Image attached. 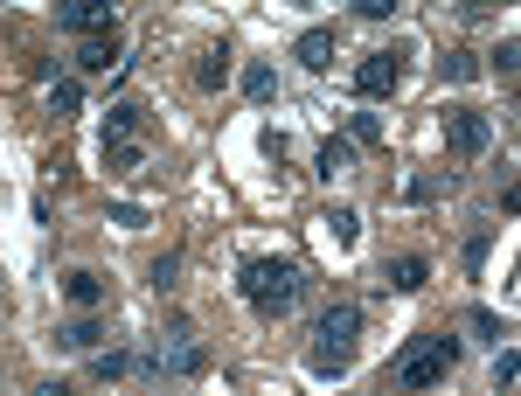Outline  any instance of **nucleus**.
<instances>
[{"instance_id": "nucleus-15", "label": "nucleus", "mask_w": 521, "mask_h": 396, "mask_svg": "<svg viewBox=\"0 0 521 396\" xmlns=\"http://www.w3.org/2000/svg\"><path fill=\"white\" fill-rule=\"evenodd\" d=\"M438 77H445V84H473V77H480V56H473V49H445Z\"/></svg>"}, {"instance_id": "nucleus-20", "label": "nucleus", "mask_w": 521, "mask_h": 396, "mask_svg": "<svg viewBox=\"0 0 521 396\" xmlns=\"http://www.w3.org/2000/svg\"><path fill=\"white\" fill-rule=\"evenodd\" d=\"M105 167H139V139H105Z\"/></svg>"}, {"instance_id": "nucleus-9", "label": "nucleus", "mask_w": 521, "mask_h": 396, "mask_svg": "<svg viewBox=\"0 0 521 396\" xmlns=\"http://www.w3.org/2000/svg\"><path fill=\"white\" fill-rule=\"evenodd\" d=\"M292 63H299V70H327V63H334V28H306V35L292 42Z\"/></svg>"}, {"instance_id": "nucleus-7", "label": "nucleus", "mask_w": 521, "mask_h": 396, "mask_svg": "<svg viewBox=\"0 0 521 396\" xmlns=\"http://www.w3.org/2000/svg\"><path fill=\"white\" fill-rule=\"evenodd\" d=\"M56 28H63V35H84V42H91V35L119 28V21H112V0H63V7H56Z\"/></svg>"}, {"instance_id": "nucleus-21", "label": "nucleus", "mask_w": 521, "mask_h": 396, "mask_svg": "<svg viewBox=\"0 0 521 396\" xmlns=\"http://www.w3.org/2000/svg\"><path fill=\"white\" fill-rule=\"evenodd\" d=\"M515 376H521V355L501 348V355H494V390H515Z\"/></svg>"}, {"instance_id": "nucleus-31", "label": "nucleus", "mask_w": 521, "mask_h": 396, "mask_svg": "<svg viewBox=\"0 0 521 396\" xmlns=\"http://www.w3.org/2000/svg\"><path fill=\"white\" fill-rule=\"evenodd\" d=\"M35 396H77L70 383H35Z\"/></svg>"}, {"instance_id": "nucleus-18", "label": "nucleus", "mask_w": 521, "mask_h": 396, "mask_svg": "<svg viewBox=\"0 0 521 396\" xmlns=\"http://www.w3.org/2000/svg\"><path fill=\"white\" fill-rule=\"evenodd\" d=\"M223 77H230V56H223V49H209V56L195 63V84H202V91H216Z\"/></svg>"}, {"instance_id": "nucleus-8", "label": "nucleus", "mask_w": 521, "mask_h": 396, "mask_svg": "<svg viewBox=\"0 0 521 396\" xmlns=\"http://www.w3.org/2000/svg\"><path fill=\"white\" fill-rule=\"evenodd\" d=\"M77 70H91V77H119V28L91 35V42L77 49Z\"/></svg>"}, {"instance_id": "nucleus-29", "label": "nucleus", "mask_w": 521, "mask_h": 396, "mask_svg": "<svg viewBox=\"0 0 521 396\" xmlns=\"http://www.w3.org/2000/svg\"><path fill=\"white\" fill-rule=\"evenodd\" d=\"M355 14H362V21H390L396 0H355Z\"/></svg>"}, {"instance_id": "nucleus-1", "label": "nucleus", "mask_w": 521, "mask_h": 396, "mask_svg": "<svg viewBox=\"0 0 521 396\" xmlns=\"http://www.w3.org/2000/svg\"><path fill=\"white\" fill-rule=\"evenodd\" d=\"M459 362V341L452 334H417L403 355H396V390H438Z\"/></svg>"}, {"instance_id": "nucleus-12", "label": "nucleus", "mask_w": 521, "mask_h": 396, "mask_svg": "<svg viewBox=\"0 0 521 396\" xmlns=\"http://www.w3.org/2000/svg\"><path fill=\"white\" fill-rule=\"evenodd\" d=\"M139 119H146V105H139V98H119V105L105 112V139H132Z\"/></svg>"}, {"instance_id": "nucleus-19", "label": "nucleus", "mask_w": 521, "mask_h": 396, "mask_svg": "<svg viewBox=\"0 0 521 396\" xmlns=\"http://www.w3.org/2000/svg\"><path fill=\"white\" fill-rule=\"evenodd\" d=\"M126 369H132V355H126V348H112V355H98V362H91V376H98V383H119Z\"/></svg>"}, {"instance_id": "nucleus-30", "label": "nucleus", "mask_w": 521, "mask_h": 396, "mask_svg": "<svg viewBox=\"0 0 521 396\" xmlns=\"http://www.w3.org/2000/svg\"><path fill=\"white\" fill-rule=\"evenodd\" d=\"M487 251H494V237H466V264H473V271L487 264Z\"/></svg>"}, {"instance_id": "nucleus-2", "label": "nucleus", "mask_w": 521, "mask_h": 396, "mask_svg": "<svg viewBox=\"0 0 521 396\" xmlns=\"http://www.w3.org/2000/svg\"><path fill=\"white\" fill-rule=\"evenodd\" d=\"M237 278H244V299H251L258 313H285V306L299 299V285H306V271L292 258H251Z\"/></svg>"}, {"instance_id": "nucleus-24", "label": "nucleus", "mask_w": 521, "mask_h": 396, "mask_svg": "<svg viewBox=\"0 0 521 396\" xmlns=\"http://www.w3.org/2000/svg\"><path fill=\"white\" fill-rule=\"evenodd\" d=\"M348 132H355V146H376V139H383V119H369V112H355V119H348Z\"/></svg>"}, {"instance_id": "nucleus-23", "label": "nucleus", "mask_w": 521, "mask_h": 396, "mask_svg": "<svg viewBox=\"0 0 521 396\" xmlns=\"http://www.w3.org/2000/svg\"><path fill=\"white\" fill-rule=\"evenodd\" d=\"M244 91H251V98H271V91H278V77H271L264 63H251V70H244Z\"/></svg>"}, {"instance_id": "nucleus-17", "label": "nucleus", "mask_w": 521, "mask_h": 396, "mask_svg": "<svg viewBox=\"0 0 521 396\" xmlns=\"http://www.w3.org/2000/svg\"><path fill=\"white\" fill-rule=\"evenodd\" d=\"M320 230H327V237H334V244L348 251V244L362 237V216H355V209H327V223H320Z\"/></svg>"}, {"instance_id": "nucleus-16", "label": "nucleus", "mask_w": 521, "mask_h": 396, "mask_svg": "<svg viewBox=\"0 0 521 396\" xmlns=\"http://www.w3.org/2000/svg\"><path fill=\"white\" fill-rule=\"evenodd\" d=\"M49 112L77 119V112H84V84H77V77H56V84H49Z\"/></svg>"}, {"instance_id": "nucleus-5", "label": "nucleus", "mask_w": 521, "mask_h": 396, "mask_svg": "<svg viewBox=\"0 0 521 396\" xmlns=\"http://www.w3.org/2000/svg\"><path fill=\"white\" fill-rule=\"evenodd\" d=\"M355 334H362V306H355V299H334V306L320 313V348H313V355H348Z\"/></svg>"}, {"instance_id": "nucleus-25", "label": "nucleus", "mask_w": 521, "mask_h": 396, "mask_svg": "<svg viewBox=\"0 0 521 396\" xmlns=\"http://www.w3.org/2000/svg\"><path fill=\"white\" fill-rule=\"evenodd\" d=\"M403 195H410V202H438V195H445V181H438V174H417Z\"/></svg>"}, {"instance_id": "nucleus-26", "label": "nucleus", "mask_w": 521, "mask_h": 396, "mask_svg": "<svg viewBox=\"0 0 521 396\" xmlns=\"http://www.w3.org/2000/svg\"><path fill=\"white\" fill-rule=\"evenodd\" d=\"M146 278H153V285H160V292H167V285H174V278H181V258H174V251H167V258H153V271H146Z\"/></svg>"}, {"instance_id": "nucleus-27", "label": "nucleus", "mask_w": 521, "mask_h": 396, "mask_svg": "<svg viewBox=\"0 0 521 396\" xmlns=\"http://www.w3.org/2000/svg\"><path fill=\"white\" fill-rule=\"evenodd\" d=\"M112 223H119V230H139V223H146V209H139V202H112Z\"/></svg>"}, {"instance_id": "nucleus-22", "label": "nucleus", "mask_w": 521, "mask_h": 396, "mask_svg": "<svg viewBox=\"0 0 521 396\" xmlns=\"http://www.w3.org/2000/svg\"><path fill=\"white\" fill-rule=\"evenodd\" d=\"M515 70H521V42L508 35V42L494 49V77H515Z\"/></svg>"}, {"instance_id": "nucleus-3", "label": "nucleus", "mask_w": 521, "mask_h": 396, "mask_svg": "<svg viewBox=\"0 0 521 396\" xmlns=\"http://www.w3.org/2000/svg\"><path fill=\"white\" fill-rule=\"evenodd\" d=\"M445 146H452L459 160L487 153V146H494V119H487V112H473V105H452V112H445Z\"/></svg>"}, {"instance_id": "nucleus-13", "label": "nucleus", "mask_w": 521, "mask_h": 396, "mask_svg": "<svg viewBox=\"0 0 521 396\" xmlns=\"http://www.w3.org/2000/svg\"><path fill=\"white\" fill-rule=\"evenodd\" d=\"M348 153H355V146H348L341 132H334V139H320V153H313V174H320V181H334V174L348 167Z\"/></svg>"}, {"instance_id": "nucleus-14", "label": "nucleus", "mask_w": 521, "mask_h": 396, "mask_svg": "<svg viewBox=\"0 0 521 396\" xmlns=\"http://www.w3.org/2000/svg\"><path fill=\"white\" fill-rule=\"evenodd\" d=\"M98 341H105V327H98L91 313H84V320H70V327L56 334V348H70V355H84V348H98Z\"/></svg>"}, {"instance_id": "nucleus-28", "label": "nucleus", "mask_w": 521, "mask_h": 396, "mask_svg": "<svg viewBox=\"0 0 521 396\" xmlns=\"http://www.w3.org/2000/svg\"><path fill=\"white\" fill-rule=\"evenodd\" d=\"M473 334H487V341H501V313H487V306H473Z\"/></svg>"}, {"instance_id": "nucleus-4", "label": "nucleus", "mask_w": 521, "mask_h": 396, "mask_svg": "<svg viewBox=\"0 0 521 396\" xmlns=\"http://www.w3.org/2000/svg\"><path fill=\"white\" fill-rule=\"evenodd\" d=\"M396 84H403V49H369L355 63V91L362 98H390Z\"/></svg>"}, {"instance_id": "nucleus-10", "label": "nucleus", "mask_w": 521, "mask_h": 396, "mask_svg": "<svg viewBox=\"0 0 521 396\" xmlns=\"http://www.w3.org/2000/svg\"><path fill=\"white\" fill-rule=\"evenodd\" d=\"M63 299L84 306V313H98V306H105V278H98V271H70V278H63Z\"/></svg>"}, {"instance_id": "nucleus-11", "label": "nucleus", "mask_w": 521, "mask_h": 396, "mask_svg": "<svg viewBox=\"0 0 521 396\" xmlns=\"http://www.w3.org/2000/svg\"><path fill=\"white\" fill-rule=\"evenodd\" d=\"M424 278H431V258H424V251H403V258L390 264V292H417Z\"/></svg>"}, {"instance_id": "nucleus-6", "label": "nucleus", "mask_w": 521, "mask_h": 396, "mask_svg": "<svg viewBox=\"0 0 521 396\" xmlns=\"http://www.w3.org/2000/svg\"><path fill=\"white\" fill-rule=\"evenodd\" d=\"M202 362H209V355H202V341L174 320V327H167V341H160V355H153V369H160V376H202Z\"/></svg>"}]
</instances>
